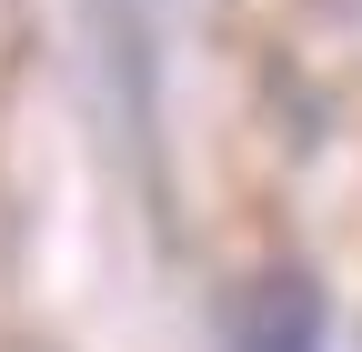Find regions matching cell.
I'll list each match as a JSON object with an SVG mask.
<instances>
[{"instance_id":"obj_1","label":"cell","mask_w":362,"mask_h":352,"mask_svg":"<svg viewBox=\"0 0 362 352\" xmlns=\"http://www.w3.org/2000/svg\"><path fill=\"white\" fill-rule=\"evenodd\" d=\"M232 352H322L312 292L302 282H252L242 292V322H232Z\"/></svg>"}]
</instances>
